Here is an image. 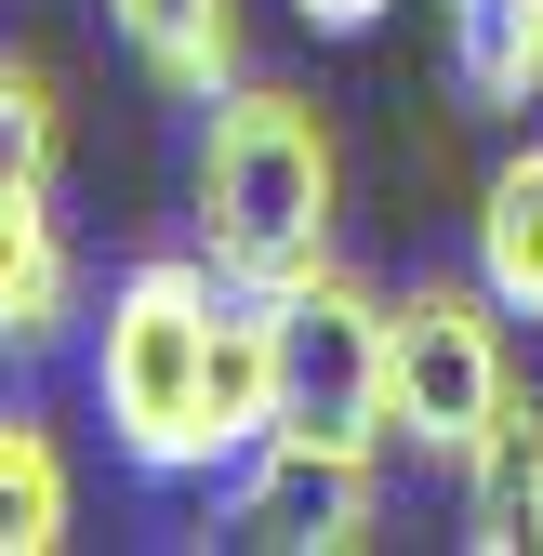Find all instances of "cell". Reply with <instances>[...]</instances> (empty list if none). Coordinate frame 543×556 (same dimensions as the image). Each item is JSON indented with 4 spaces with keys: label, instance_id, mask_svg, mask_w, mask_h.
<instances>
[{
    "label": "cell",
    "instance_id": "cell-5",
    "mask_svg": "<svg viewBox=\"0 0 543 556\" xmlns=\"http://www.w3.org/2000/svg\"><path fill=\"white\" fill-rule=\"evenodd\" d=\"M384 530V451H331V438H265L213 477V543L252 556H358Z\"/></svg>",
    "mask_w": 543,
    "mask_h": 556
},
{
    "label": "cell",
    "instance_id": "cell-12",
    "mask_svg": "<svg viewBox=\"0 0 543 556\" xmlns=\"http://www.w3.org/2000/svg\"><path fill=\"white\" fill-rule=\"evenodd\" d=\"M0 173L66 186V80H53V53H27V40H0Z\"/></svg>",
    "mask_w": 543,
    "mask_h": 556
},
{
    "label": "cell",
    "instance_id": "cell-13",
    "mask_svg": "<svg viewBox=\"0 0 543 556\" xmlns=\"http://www.w3.org/2000/svg\"><path fill=\"white\" fill-rule=\"evenodd\" d=\"M384 14H397V0H292V27H305V40H371Z\"/></svg>",
    "mask_w": 543,
    "mask_h": 556
},
{
    "label": "cell",
    "instance_id": "cell-4",
    "mask_svg": "<svg viewBox=\"0 0 543 556\" xmlns=\"http://www.w3.org/2000/svg\"><path fill=\"white\" fill-rule=\"evenodd\" d=\"M279 318V438H331V451H397L384 438V292L331 252L318 278L265 292Z\"/></svg>",
    "mask_w": 543,
    "mask_h": 556
},
{
    "label": "cell",
    "instance_id": "cell-10",
    "mask_svg": "<svg viewBox=\"0 0 543 556\" xmlns=\"http://www.w3.org/2000/svg\"><path fill=\"white\" fill-rule=\"evenodd\" d=\"M438 53H451V93L478 119L543 106V0H438Z\"/></svg>",
    "mask_w": 543,
    "mask_h": 556
},
{
    "label": "cell",
    "instance_id": "cell-3",
    "mask_svg": "<svg viewBox=\"0 0 543 556\" xmlns=\"http://www.w3.org/2000/svg\"><path fill=\"white\" fill-rule=\"evenodd\" d=\"M504 331L517 318L491 305L478 265H425V278L384 292V438L412 464H464L504 425V397H517V344Z\"/></svg>",
    "mask_w": 543,
    "mask_h": 556
},
{
    "label": "cell",
    "instance_id": "cell-1",
    "mask_svg": "<svg viewBox=\"0 0 543 556\" xmlns=\"http://www.w3.org/2000/svg\"><path fill=\"white\" fill-rule=\"evenodd\" d=\"M226 292L239 278L213 252H132L106 278V305L80 331V371H93V425L119 451L132 491H213L226 438H213V344H226Z\"/></svg>",
    "mask_w": 543,
    "mask_h": 556
},
{
    "label": "cell",
    "instance_id": "cell-2",
    "mask_svg": "<svg viewBox=\"0 0 543 556\" xmlns=\"http://www.w3.org/2000/svg\"><path fill=\"white\" fill-rule=\"evenodd\" d=\"M331 213H345V147H331L318 93L292 80H226L199 106L186 147V239L213 252L239 292H292L331 265Z\"/></svg>",
    "mask_w": 543,
    "mask_h": 556
},
{
    "label": "cell",
    "instance_id": "cell-11",
    "mask_svg": "<svg viewBox=\"0 0 543 556\" xmlns=\"http://www.w3.org/2000/svg\"><path fill=\"white\" fill-rule=\"evenodd\" d=\"M80 530V451L53 438V410L0 397V556H53Z\"/></svg>",
    "mask_w": 543,
    "mask_h": 556
},
{
    "label": "cell",
    "instance_id": "cell-7",
    "mask_svg": "<svg viewBox=\"0 0 543 556\" xmlns=\"http://www.w3.org/2000/svg\"><path fill=\"white\" fill-rule=\"evenodd\" d=\"M106 27H119L132 66H147V93H173V106H213L226 80H252L239 0H106Z\"/></svg>",
    "mask_w": 543,
    "mask_h": 556
},
{
    "label": "cell",
    "instance_id": "cell-8",
    "mask_svg": "<svg viewBox=\"0 0 543 556\" xmlns=\"http://www.w3.org/2000/svg\"><path fill=\"white\" fill-rule=\"evenodd\" d=\"M451 491H464V543L478 556H543V397L530 384L504 397V425L451 464Z\"/></svg>",
    "mask_w": 543,
    "mask_h": 556
},
{
    "label": "cell",
    "instance_id": "cell-6",
    "mask_svg": "<svg viewBox=\"0 0 543 556\" xmlns=\"http://www.w3.org/2000/svg\"><path fill=\"white\" fill-rule=\"evenodd\" d=\"M93 331V278L66 239V186L0 173V371H40Z\"/></svg>",
    "mask_w": 543,
    "mask_h": 556
},
{
    "label": "cell",
    "instance_id": "cell-9",
    "mask_svg": "<svg viewBox=\"0 0 543 556\" xmlns=\"http://www.w3.org/2000/svg\"><path fill=\"white\" fill-rule=\"evenodd\" d=\"M464 265L491 278V305L543 331V132H517V147L478 173V213H464Z\"/></svg>",
    "mask_w": 543,
    "mask_h": 556
}]
</instances>
